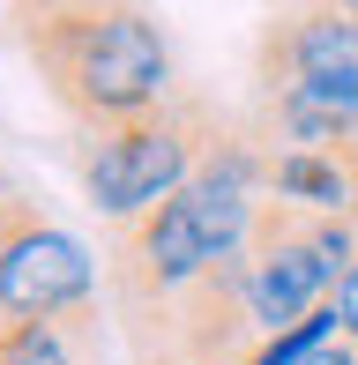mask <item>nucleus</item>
<instances>
[{"label": "nucleus", "instance_id": "f257e3e1", "mask_svg": "<svg viewBox=\"0 0 358 365\" xmlns=\"http://www.w3.org/2000/svg\"><path fill=\"white\" fill-rule=\"evenodd\" d=\"M15 45L38 68V82L53 90V105L68 112V127L135 120V112L165 105L179 90L172 45L150 8H105V15H75V23H45V30H23Z\"/></svg>", "mask_w": 358, "mask_h": 365}, {"label": "nucleus", "instance_id": "f03ea898", "mask_svg": "<svg viewBox=\"0 0 358 365\" xmlns=\"http://www.w3.org/2000/svg\"><path fill=\"white\" fill-rule=\"evenodd\" d=\"M232 135V112H217L202 90H172L165 105L135 112L112 127H75L68 135V164L75 187L90 194V209L105 224H135L142 209L172 202Z\"/></svg>", "mask_w": 358, "mask_h": 365}, {"label": "nucleus", "instance_id": "7ed1b4c3", "mask_svg": "<svg viewBox=\"0 0 358 365\" xmlns=\"http://www.w3.org/2000/svg\"><path fill=\"white\" fill-rule=\"evenodd\" d=\"M127 365H254L262 321L247 306V246L150 306H120Z\"/></svg>", "mask_w": 358, "mask_h": 365}, {"label": "nucleus", "instance_id": "20e7f679", "mask_svg": "<svg viewBox=\"0 0 358 365\" xmlns=\"http://www.w3.org/2000/svg\"><path fill=\"white\" fill-rule=\"evenodd\" d=\"M254 105H299L329 112V120H358V23L329 8H276L254 45Z\"/></svg>", "mask_w": 358, "mask_h": 365}, {"label": "nucleus", "instance_id": "39448f33", "mask_svg": "<svg viewBox=\"0 0 358 365\" xmlns=\"http://www.w3.org/2000/svg\"><path fill=\"white\" fill-rule=\"evenodd\" d=\"M97 269L83 239H68L23 187L8 209V254H0V321H68L97 306Z\"/></svg>", "mask_w": 358, "mask_h": 365}, {"label": "nucleus", "instance_id": "423d86ee", "mask_svg": "<svg viewBox=\"0 0 358 365\" xmlns=\"http://www.w3.org/2000/svg\"><path fill=\"white\" fill-rule=\"evenodd\" d=\"M97 343V306L68 321H0V365H83Z\"/></svg>", "mask_w": 358, "mask_h": 365}, {"label": "nucleus", "instance_id": "0eeeda50", "mask_svg": "<svg viewBox=\"0 0 358 365\" xmlns=\"http://www.w3.org/2000/svg\"><path fill=\"white\" fill-rule=\"evenodd\" d=\"M105 8H150V0H8L15 38H23V30H45V23H75V15H105Z\"/></svg>", "mask_w": 358, "mask_h": 365}, {"label": "nucleus", "instance_id": "6e6552de", "mask_svg": "<svg viewBox=\"0 0 358 365\" xmlns=\"http://www.w3.org/2000/svg\"><path fill=\"white\" fill-rule=\"evenodd\" d=\"M344 164H351V209H344V217L358 224V149H344ZM336 313H344V343H358V261H351L344 291H336Z\"/></svg>", "mask_w": 358, "mask_h": 365}, {"label": "nucleus", "instance_id": "1a4fd4ad", "mask_svg": "<svg viewBox=\"0 0 358 365\" xmlns=\"http://www.w3.org/2000/svg\"><path fill=\"white\" fill-rule=\"evenodd\" d=\"M299 365H358V343L336 336V343H321V351H314V358H299Z\"/></svg>", "mask_w": 358, "mask_h": 365}, {"label": "nucleus", "instance_id": "9d476101", "mask_svg": "<svg viewBox=\"0 0 358 365\" xmlns=\"http://www.w3.org/2000/svg\"><path fill=\"white\" fill-rule=\"evenodd\" d=\"M306 8H329V15H344V23H358V0H306Z\"/></svg>", "mask_w": 358, "mask_h": 365}]
</instances>
